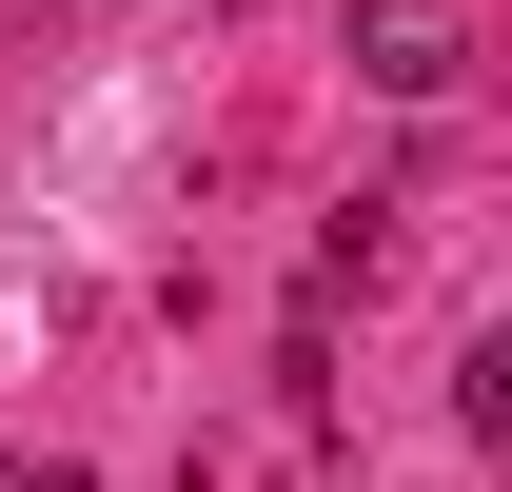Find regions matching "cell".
I'll return each instance as SVG.
<instances>
[{
    "label": "cell",
    "instance_id": "1",
    "mask_svg": "<svg viewBox=\"0 0 512 492\" xmlns=\"http://www.w3.org/2000/svg\"><path fill=\"white\" fill-rule=\"evenodd\" d=\"M355 79H375V99H453V79H473V20H453V0H355Z\"/></svg>",
    "mask_w": 512,
    "mask_h": 492
},
{
    "label": "cell",
    "instance_id": "2",
    "mask_svg": "<svg viewBox=\"0 0 512 492\" xmlns=\"http://www.w3.org/2000/svg\"><path fill=\"white\" fill-rule=\"evenodd\" d=\"M20 492H79V473H60V453H40V473H20Z\"/></svg>",
    "mask_w": 512,
    "mask_h": 492
}]
</instances>
